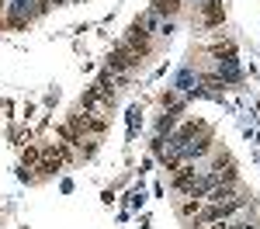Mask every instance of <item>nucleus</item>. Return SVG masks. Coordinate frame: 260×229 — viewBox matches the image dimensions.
<instances>
[{"label":"nucleus","mask_w":260,"mask_h":229,"mask_svg":"<svg viewBox=\"0 0 260 229\" xmlns=\"http://www.w3.org/2000/svg\"><path fill=\"white\" fill-rule=\"evenodd\" d=\"M7 7H11V18H21V21H31L35 14H42V11H45L39 0H11Z\"/></svg>","instance_id":"nucleus-1"},{"label":"nucleus","mask_w":260,"mask_h":229,"mask_svg":"<svg viewBox=\"0 0 260 229\" xmlns=\"http://www.w3.org/2000/svg\"><path fill=\"white\" fill-rule=\"evenodd\" d=\"M136 62H139V56H136L128 45H121V49L111 52V73H125V70H128V66H136Z\"/></svg>","instance_id":"nucleus-2"},{"label":"nucleus","mask_w":260,"mask_h":229,"mask_svg":"<svg viewBox=\"0 0 260 229\" xmlns=\"http://www.w3.org/2000/svg\"><path fill=\"white\" fill-rule=\"evenodd\" d=\"M180 7V0H156V14H174Z\"/></svg>","instance_id":"nucleus-3"},{"label":"nucleus","mask_w":260,"mask_h":229,"mask_svg":"<svg viewBox=\"0 0 260 229\" xmlns=\"http://www.w3.org/2000/svg\"><path fill=\"white\" fill-rule=\"evenodd\" d=\"M201 212V198H194V202H184L180 205V215H198Z\"/></svg>","instance_id":"nucleus-4"},{"label":"nucleus","mask_w":260,"mask_h":229,"mask_svg":"<svg viewBox=\"0 0 260 229\" xmlns=\"http://www.w3.org/2000/svg\"><path fill=\"white\" fill-rule=\"evenodd\" d=\"M205 18H208V21H222V11H219V4H208V7H205Z\"/></svg>","instance_id":"nucleus-5"},{"label":"nucleus","mask_w":260,"mask_h":229,"mask_svg":"<svg viewBox=\"0 0 260 229\" xmlns=\"http://www.w3.org/2000/svg\"><path fill=\"white\" fill-rule=\"evenodd\" d=\"M42 7H45V11H49V7H62V4H66V0H39Z\"/></svg>","instance_id":"nucleus-6"}]
</instances>
